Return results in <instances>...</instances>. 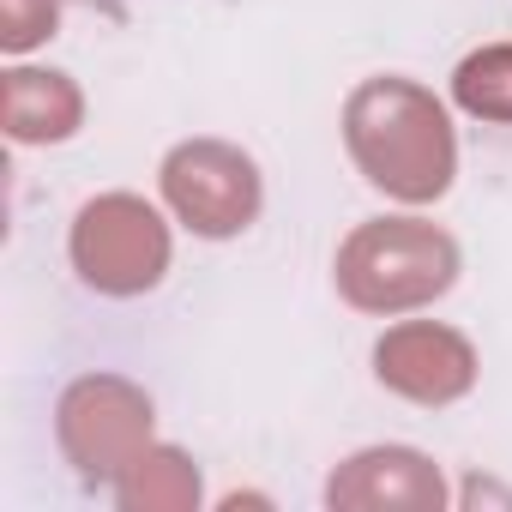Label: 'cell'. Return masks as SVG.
<instances>
[]
</instances>
